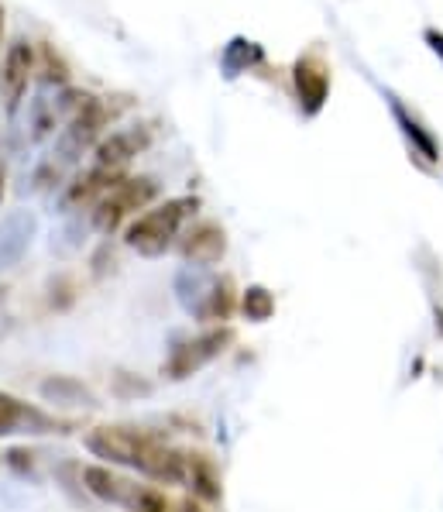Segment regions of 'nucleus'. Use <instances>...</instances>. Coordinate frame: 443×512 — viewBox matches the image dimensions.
I'll list each match as a JSON object with an SVG mask.
<instances>
[{
    "instance_id": "nucleus-1",
    "label": "nucleus",
    "mask_w": 443,
    "mask_h": 512,
    "mask_svg": "<svg viewBox=\"0 0 443 512\" xmlns=\"http://www.w3.org/2000/svg\"><path fill=\"white\" fill-rule=\"evenodd\" d=\"M83 444L93 458H100V464H110V468L138 471L158 485H186V454L141 430L93 427L83 437Z\"/></svg>"
},
{
    "instance_id": "nucleus-2",
    "label": "nucleus",
    "mask_w": 443,
    "mask_h": 512,
    "mask_svg": "<svg viewBox=\"0 0 443 512\" xmlns=\"http://www.w3.org/2000/svg\"><path fill=\"white\" fill-rule=\"evenodd\" d=\"M200 210V196H176L165 200L162 207H152L138 214L124 231V244L138 251L141 258H162L183 234V224Z\"/></svg>"
},
{
    "instance_id": "nucleus-3",
    "label": "nucleus",
    "mask_w": 443,
    "mask_h": 512,
    "mask_svg": "<svg viewBox=\"0 0 443 512\" xmlns=\"http://www.w3.org/2000/svg\"><path fill=\"white\" fill-rule=\"evenodd\" d=\"M176 299L196 324H224L234 313V286L224 275L186 265L176 275Z\"/></svg>"
},
{
    "instance_id": "nucleus-4",
    "label": "nucleus",
    "mask_w": 443,
    "mask_h": 512,
    "mask_svg": "<svg viewBox=\"0 0 443 512\" xmlns=\"http://www.w3.org/2000/svg\"><path fill=\"white\" fill-rule=\"evenodd\" d=\"M83 488L93 499L107 506H121L128 512H169V499L152 485H141L138 478H128L114 471L110 464H86L83 468Z\"/></svg>"
},
{
    "instance_id": "nucleus-5",
    "label": "nucleus",
    "mask_w": 443,
    "mask_h": 512,
    "mask_svg": "<svg viewBox=\"0 0 443 512\" xmlns=\"http://www.w3.org/2000/svg\"><path fill=\"white\" fill-rule=\"evenodd\" d=\"M231 344H234L231 327H210V330H203V334L176 337L162 361V375L172 378V382H186V378H193L196 372H203L210 361H217Z\"/></svg>"
},
{
    "instance_id": "nucleus-6",
    "label": "nucleus",
    "mask_w": 443,
    "mask_h": 512,
    "mask_svg": "<svg viewBox=\"0 0 443 512\" xmlns=\"http://www.w3.org/2000/svg\"><path fill=\"white\" fill-rule=\"evenodd\" d=\"M158 196V183L152 176H138V179H121L100 196L90 207V224L100 234H114L124 224V217L145 210Z\"/></svg>"
},
{
    "instance_id": "nucleus-7",
    "label": "nucleus",
    "mask_w": 443,
    "mask_h": 512,
    "mask_svg": "<svg viewBox=\"0 0 443 512\" xmlns=\"http://www.w3.org/2000/svg\"><path fill=\"white\" fill-rule=\"evenodd\" d=\"M107 128V107L100 100L86 97V104L69 114V124L62 128V135L55 138V165H73L86 148L97 145L100 131Z\"/></svg>"
},
{
    "instance_id": "nucleus-8",
    "label": "nucleus",
    "mask_w": 443,
    "mask_h": 512,
    "mask_svg": "<svg viewBox=\"0 0 443 512\" xmlns=\"http://www.w3.org/2000/svg\"><path fill=\"white\" fill-rule=\"evenodd\" d=\"M73 423L31 406L14 392L0 389V437H49V433H69Z\"/></svg>"
},
{
    "instance_id": "nucleus-9",
    "label": "nucleus",
    "mask_w": 443,
    "mask_h": 512,
    "mask_svg": "<svg viewBox=\"0 0 443 512\" xmlns=\"http://www.w3.org/2000/svg\"><path fill=\"white\" fill-rule=\"evenodd\" d=\"M35 76V49L18 38V42L7 49L4 55V66H0V90H4V107L7 114H18L21 100L28 93V83Z\"/></svg>"
},
{
    "instance_id": "nucleus-10",
    "label": "nucleus",
    "mask_w": 443,
    "mask_h": 512,
    "mask_svg": "<svg viewBox=\"0 0 443 512\" xmlns=\"http://www.w3.org/2000/svg\"><path fill=\"white\" fill-rule=\"evenodd\" d=\"M152 141V128L145 124H134V128H121V131H110L107 138L97 141V162L100 169H110V172H124L134 155H141Z\"/></svg>"
},
{
    "instance_id": "nucleus-11",
    "label": "nucleus",
    "mask_w": 443,
    "mask_h": 512,
    "mask_svg": "<svg viewBox=\"0 0 443 512\" xmlns=\"http://www.w3.org/2000/svg\"><path fill=\"white\" fill-rule=\"evenodd\" d=\"M224 251H227V234H224V227L213 224V220L196 224L193 231L179 241V258H183L186 265H193V269H213V265L224 258Z\"/></svg>"
},
{
    "instance_id": "nucleus-12",
    "label": "nucleus",
    "mask_w": 443,
    "mask_h": 512,
    "mask_svg": "<svg viewBox=\"0 0 443 512\" xmlns=\"http://www.w3.org/2000/svg\"><path fill=\"white\" fill-rule=\"evenodd\" d=\"M35 231H38V220L31 210H11V214L0 220V272H11L28 255Z\"/></svg>"
},
{
    "instance_id": "nucleus-13",
    "label": "nucleus",
    "mask_w": 443,
    "mask_h": 512,
    "mask_svg": "<svg viewBox=\"0 0 443 512\" xmlns=\"http://www.w3.org/2000/svg\"><path fill=\"white\" fill-rule=\"evenodd\" d=\"M292 80H296V93H299V107H303L306 117H316L323 110L330 97V69L323 66L316 55H303L292 69Z\"/></svg>"
},
{
    "instance_id": "nucleus-14",
    "label": "nucleus",
    "mask_w": 443,
    "mask_h": 512,
    "mask_svg": "<svg viewBox=\"0 0 443 512\" xmlns=\"http://www.w3.org/2000/svg\"><path fill=\"white\" fill-rule=\"evenodd\" d=\"M38 396L52 406H83V409H97V396H93L90 385H83L73 375H49L38 382Z\"/></svg>"
},
{
    "instance_id": "nucleus-15",
    "label": "nucleus",
    "mask_w": 443,
    "mask_h": 512,
    "mask_svg": "<svg viewBox=\"0 0 443 512\" xmlns=\"http://www.w3.org/2000/svg\"><path fill=\"white\" fill-rule=\"evenodd\" d=\"M389 110H392L395 124H399L402 138H406V141H409V148H413V155H419V159H423L426 165H437V162H440V145H437V138H433L430 131H426L423 124H419L416 117L409 114V110L402 107L395 97H389Z\"/></svg>"
},
{
    "instance_id": "nucleus-16",
    "label": "nucleus",
    "mask_w": 443,
    "mask_h": 512,
    "mask_svg": "<svg viewBox=\"0 0 443 512\" xmlns=\"http://www.w3.org/2000/svg\"><path fill=\"white\" fill-rule=\"evenodd\" d=\"M186 485L193 488V495L203 502H220V495H224L217 464L210 458H203V454H186Z\"/></svg>"
},
{
    "instance_id": "nucleus-17",
    "label": "nucleus",
    "mask_w": 443,
    "mask_h": 512,
    "mask_svg": "<svg viewBox=\"0 0 443 512\" xmlns=\"http://www.w3.org/2000/svg\"><path fill=\"white\" fill-rule=\"evenodd\" d=\"M255 62H261V45L248 42V38H234V42L224 49V55H220V66H224V73L231 76V80L241 73H248Z\"/></svg>"
},
{
    "instance_id": "nucleus-18",
    "label": "nucleus",
    "mask_w": 443,
    "mask_h": 512,
    "mask_svg": "<svg viewBox=\"0 0 443 512\" xmlns=\"http://www.w3.org/2000/svg\"><path fill=\"white\" fill-rule=\"evenodd\" d=\"M241 313L244 320H251V324H268V320L275 317V296L268 286H248L241 293Z\"/></svg>"
},
{
    "instance_id": "nucleus-19",
    "label": "nucleus",
    "mask_w": 443,
    "mask_h": 512,
    "mask_svg": "<svg viewBox=\"0 0 443 512\" xmlns=\"http://www.w3.org/2000/svg\"><path fill=\"white\" fill-rule=\"evenodd\" d=\"M28 121H31V141H45L55 131V124H59V107H55V100H31V110H28Z\"/></svg>"
},
{
    "instance_id": "nucleus-20",
    "label": "nucleus",
    "mask_w": 443,
    "mask_h": 512,
    "mask_svg": "<svg viewBox=\"0 0 443 512\" xmlns=\"http://www.w3.org/2000/svg\"><path fill=\"white\" fill-rule=\"evenodd\" d=\"M110 392H114L117 399H145L155 392V385L148 382V378L141 375H131V372H114L110 375Z\"/></svg>"
},
{
    "instance_id": "nucleus-21",
    "label": "nucleus",
    "mask_w": 443,
    "mask_h": 512,
    "mask_svg": "<svg viewBox=\"0 0 443 512\" xmlns=\"http://www.w3.org/2000/svg\"><path fill=\"white\" fill-rule=\"evenodd\" d=\"M4 464L11 475L25 478V482H38V464H35V454L25 451V447H11V451L4 454Z\"/></svg>"
},
{
    "instance_id": "nucleus-22",
    "label": "nucleus",
    "mask_w": 443,
    "mask_h": 512,
    "mask_svg": "<svg viewBox=\"0 0 443 512\" xmlns=\"http://www.w3.org/2000/svg\"><path fill=\"white\" fill-rule=\"evenodd\" d=\"M49 299H52V306L55 310H66V306H73V299H76V293H73V282L66 279V275H59V279H52L49 282Z\"/></svg>"
},
{
    "instance_id": "nucleus-23",
    "label": "nucleus",
    "mask_w": 443,
    "mask_h": 512,
    "mask_svg": "<svg viewBox=\"0 0 443 512\" xmlns=\"http://www.w3.org/2000/svg\"><path fill=\"white\" fill-rule=\"evenodd\" d=\"M426 42H430V49L443 59V35H440L437 28H426Z\"/></svg>"
},
{
    "instance_id": "nucleus-24",
    "label": "nucleus",
    "mask_w": 443,
    "mask_h": 512,
    "mask_svg": "<svg viewBox=\"0 0 443 512\" xmlns=\"http://www.w3.org/2000/svg\"><path fill=\"white\" fill-rule=\"evenodd\" d=\"M4 183H7V165L0 159V200H4Z\"/></svg>"
},
{
    "instance_id": "nucleus-25",
    "label": "nucleus",
    "mask_w": 443,
    "mask_h": 512,
    "mask_svg": "<svg viewBox=\"0 0 443 512\" xmlns=\"http://www.w3.org/2000/svg\"><path fill=\"white\" fill-rule=\"evenodd\" d=\"M0 42H4V4H0Z\"/></svg>"
},
{
    "instance_id": "nucleus-26",
    "label": "nucleus",
    "mask_w": 443,
    "mask_h": 512,
    "mask_svg": "<svg viewBox=\"0 0 443 512\" xmlns=\"http://www.w3.org/2000/svg\"><path fill=\"white\" fill-rule=\"evenodd\" d=\"M4 296H7V289H4V286H0V303H4Z\"/></svg>"
}]
</instances>
